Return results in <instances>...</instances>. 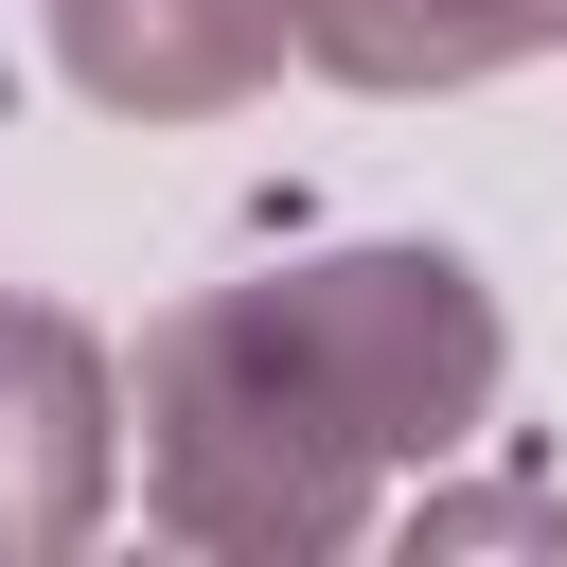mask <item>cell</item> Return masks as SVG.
Listing matches in <instances>:
<instances>
[{"instance_id":"cell-4","label":"cell","mask_w":567,"mask_h":567,"mask_svg":"<svg viewBox=\"0 0 567 567\" xmlns=\"http://www.w3.org/2000/svg\"><path fill=\"white\" fill-rule=\"evenodd\" d=\"M284 18L354 89H461V71H514L567 35V0H284Z\"/></svg>"},{"instance_id":"cell-2","label":"cell","mask_w":567,"mask_h":567,"mask_svg":"<svg viewBox=\"0 0 567 567\" xmlns=\"http://www.w3.org/2000/svg\"><path fill=\"white\" fill-rule=\"evenodd\" d=\"M53 53H71L89 106L195 124V106L266 89V71L301 53V18H284V0H53Z\"/></svg>"},{"instance_id":"cell-1","label":"cell","mask_w":567,"mask_h":567,"mask_svg":"<svg viewBox=\"0 0 567 567\" xmlns=\"http://www.w3.org/2000/svg\"><path fill=\"white\" fill-rule=\"evenodd\" d=\"M496 408V301L443 248H337L213 284L142 337L159 514L213 549H319L372 514V461L461 443Z\"/></svg>"},{"instance_id":"cell-3","label":"cell","mask_w":567,"mask_h":567,"mask_svg":"<svg viewBox=\"0 0 567 567\" xmlns=\"http://www.w3.org/2000/svg\"><path fill=\"white\" fill-rule=\"evenodd\" d=\"M89 514H106V354L53 301H18L0 319V549H53Z\"/></svg>"}]
</instances>
